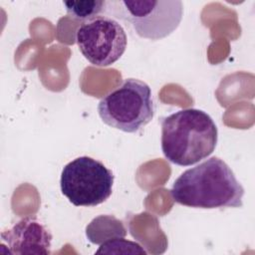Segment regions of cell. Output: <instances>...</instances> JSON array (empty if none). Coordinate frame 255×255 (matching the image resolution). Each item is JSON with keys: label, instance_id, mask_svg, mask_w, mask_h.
Listing matches in <instances>:
<instances>
[{"label": "cell", "instance_id": "3", "mask_svg": "<svg viewBox=\"0 0 255 255\" xmlns=\"http://www.w3.org/2000/svg\"><path fill=\"white\" fill-rule=\"evenodd\" d=\"M155 107L149 86L138 79L128 78L101 99L98 113L111 128L125 132H136L154 116Z\"/></svg>", "mask_w": 255, "mask_h": 255}, {"label": "cell", "instance_id": "7", "mask_svg": "<svg viewBox=\"0 0 255 255\" xmlns=\"http://www.w3.org/2000/svg\"><path fill=\"white\" fill-rule=\"evenodd\" d=\"M52 234L35 217H25L1 233V246L16 255H48Z\"/></svg>", "mask_w": 255, "mask_h": 255}, {"label": "cell", "instance_id": "5", "mask_svg": "<svg viewBox=\"0 0 255 255\" xmlns=\"http://www.w3.org/2000/svg\"><path fill=\"white\" fill-rule=\"evenodd\" d=\"M118 18L128 22L134 32L152 41L169 36L179 26L183 15L180 0H135L109 2Z\"/></svg>", "mask_w": 255, "mask_h": 255}, {"label": "cell", "instance_id": "2", "mask_svg": "<svg viewBox=\"0 0 255 255\" xmlns=\"http://www.w3.org/2000/svg\"><path fill=\"white\" fill-rule=\"evenodd\" d=\"M217 139L215 123L201 110H180L161 119V149L174 164L189 166L206 158Z\"/></svg>", "mask_w": 255, "mask_h": 255}, {"label": "cell", "instance_id": "8", "mask_svg": "<svg viewBox=\"0 0 255 255\" xmlns=\"http://www.w3.org/2000/svg\"><path fill=\"white\" fill-rule=\"evenodd\" d=\"M126 235L127 229L124 223L113 215H100L94 218L86 227L87 238L98 245Z\"/></svg>", "mask_w": 255, "mask_h": 255}, {"label": "cell", "instance_id": "10", "mask_svg": "<svg viewBox=\"0 0 255 255\" xmlns=\"http://www.w3.org/2000/svg\"><path fill=\"white\" fill-rule=\"evenodd\" d=\"M97 254H146V251L138 244L129 240L116 238L100 245Z\"/></svg>", "mask_w": 255, "mask_h": 255}, {"label": "cell", "instance_id": "4", "mask_svg": "<svg viewBox=\"0 0 255 255\" xmlns=\"http://www.w3.org/2000/svg\"><path fill=\"white\" fill-rule=\"evenodd\" d=\"M114 174L106 165L90 156H80L62 170V193L75 206L92 207L105 202L113 192Z\"/></svg>", "mask_w": 255, "mask_h": 255}, {"label": "cell", "instance_id": "9", "mask_svg": "<svg viewBox=\"0 0 255 255\" xmlns=\"http://www.w3.org/2000/svg\"><path fill=\"white\" fill-rule=\"evenodd\" d=\"M63 5L71 17L87 21L99 16L105 10L107 2L103 0L64 1Z\"/></svg>", "mask_w": 255, "mask_h": 255}, {"label": "cell", "instance_id": "6", "mask_svg": "<svg viewBox=\"0 0 255 255\" xmlns=\"http://www.w3.org/2000/svg\"><path fill=\"white\" fill-rule=\"evenodd\" d=\"M76 42L80 52L91 64L107 67L123 56L128 37L118 21L99 15L79 26L76 31Z\"/></svg>", "mask_w": 255, "mask_h": 255}, {"label": "cell", "instance_id": "1", "mask_svg": "<svg viewBox=\"0 0 255 255\" xmlns=\"http://www.w3.org/2000/svg\"><path fill=\"white\" fill-rule=\"evenodd\" d=\"M172 199L192 208H225L243 205L244 188L223 159L212 156L182 172L170 189Z\"/></svg>", "mask_w": 255, "mask_h": 255}]
</instances>
